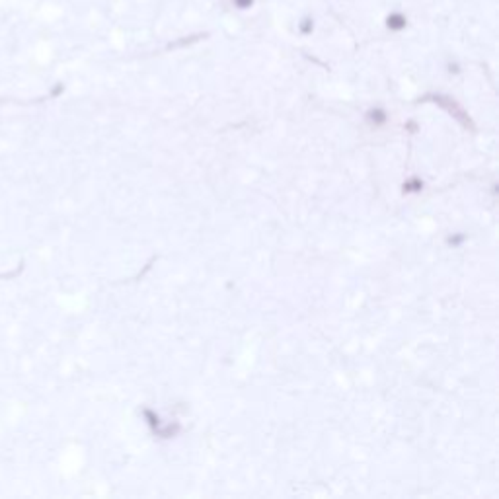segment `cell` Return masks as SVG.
Masks as SVG:
<instances>
[{"label": "cell", "mask_w": 499, "mask_h": 499, "mask_svg": "<svg viewBox=\"0 0 499 499\" xmlns=\"http://www.w3.org/2000/svg\"><path fill=\"white\" fill-rule=\"evenodd\" d=\"M388 28H390V30H402V28H406V18H404L402 14H398V12L390 14Z\"/></svg>", "instance_id": "1"}, {"label": "cell", "mask_w": 499, "mask_h": 499, "mask_svg": "<svg viewBox=\"0 0 499 499\" xmlns=\"http://www.w3.org/2000/svg\"><path fill=\"white\" fill-rule=\"evenodd\" d=\"M232 2L236 4V8H240V10H246V8H250L254 4V0H232Z\"/></svg>", "instance_id": "2"}]
</instances>
